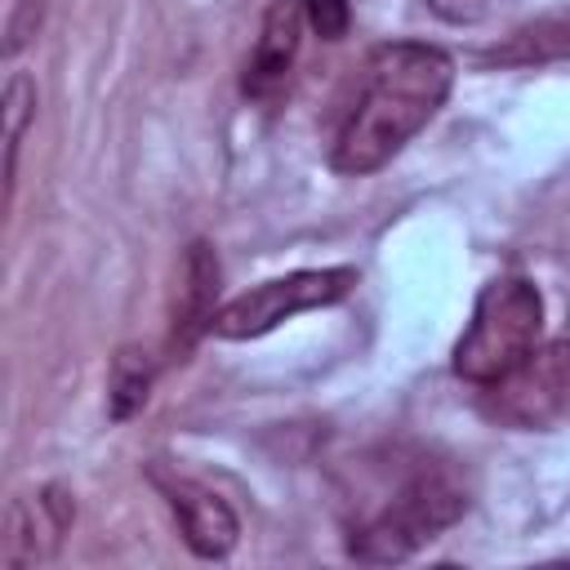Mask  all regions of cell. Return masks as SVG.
<instances>
[{
  "label": "cell",
  "instance_id": "cell-1",
  "mask_svg": "<svg viewBox=\"0 0 570 570\" xmlns=\"http://www.w3.org/2000/svg\"><path fill=\"white\" fill-rule=\"evenodd\" d=\"M454 62L436 45L392 40L379 45L365 62V80L356 102L330 142V165L338 174H374L383 169L450 98Z\"/></svg>",
  "mask_w": 570,
  "mask_h": 570
},
{
  "label": "cell",
  "instance_id": "cell-2",
  "mask_svg": "<svg viewBox=\"0 0 570 570\" xmlns=\"http://www.w3.org/2000/svg\"><path fill=\"white\" fill-rule=\"evenodd\" d=\"M463 512H468V485L459 481V472L450 463H419L365 521L352 525L347 552L370 566L405 561L441 530H450Z\"/></svg>",
  "mask_w": 570,
  "mask_h": 570
},
{
  "label": "cell",
  "instance_id": "cell-3",
  "mask_svg": "<svg viewBox=\"0 0 570 570\" xmlns=\"http://www.w3.org/2000/svg\"><path fill=\"white\" fill-rule=\"evenodd\" d=\"M543 298L525 276H499L476 294L472 321L454 343V374L472 387L494 383L539 347Z\"/></svg>",
  "mask_w": 570,
  "mask_h": 570
},
{
  "label": "cell",
  "instance_id": "cell-4",
  "mask_svg": "<svg viewBox=\"0 0 570 570\" xmlns=\"http://www.w3.org/2000/svg\"><path fill=\"white\" fill-rule=\"evenodd\" d=\"M485 419L517 432H552L570 423V338L539 343L508 374L481 387Z\"/></svg>",
  "mask_w": 570,
  "mask_h": 570
},
{
  "label": "cell",
  "instance_id": "cell-5",
  "mask_svg": "<svg viewBox=\"0 0 570 570\" xmlns=\"http://www.w3.org/2000/svg\"><path fill=\"white\" fill-rule=\"evenodd\" d=\"M356 289V267H307V272H289L276 281H263L245 294H236L232 303H223L209 321V334L218 338H258L267 330H276L281 321L312 312V307H330L338 298H347Z\"/></svg>",
  "mask_w": 570,
  "mask_h": 570
},
{
  "label": "cell",
  "instance_id": "cell-6",
  "mask_svg": "<svg viewBox=\"0 0 570 570\" xmlns=\"http://www.w3.org/2000/svg\"><path fill=\"white\" fill-rule=\"evenodd\" d=\"M303 0H272L267 13H263V31L254 40V53L245 62V76H240V89L245 98L254 102H272L285 80H289V67L298 58V40H303Z\"/></svg>",
  "mask_w": 570,
  "mask_h": 570
},
{
  "label": "cell",
  "instance_id": "cell-7",
  "mask_svg": "<svg viewBox=\"0 0 570 570\" xmlns=\"http://www.w3.org/2000/svg\"><path fill=\"white\" fill-rule=\"evenodd\" d=\"M71 517H76V503L58 485L13 499L9 525H4V566L45 561L62 543V534L71 530Z\"/></svg>",
  "mask_w": 570,
  "mask_h": 570
},
{
  "label": "cell",
  "instance_id": "cell-8",
  "mask_svg": "<svg viewBox=\"0 0 570 570\" xmlns=\"http://www.w3.org/2000/svg\"><path fill=\"white\" fill-rule=\"evenodd\" d=\"M169 503H174L183 539H187V548L196 557H227L236 548L240 521L218 494H209V490H200L191 481H174L169 485Z\"/></svg>",
  "mask_w": 570,
  "mask_h": 570
},
{
  "label": "cell",
  "instance_id": "cell-9",
  "mask_svg": "<svg viewBox=\"0 0 570 570\" xmlns=\"http://www.w3.org/2000/svg\"><path fill=\"white\" fill-rule=\"evenodd\" d=\"M561 58H570V9H552L525 22L481 53V62L490 67H539V62H561Z\"/></svg>",
  "mask_w": 570,
  "mask_h": 570
},
{
  "label": "cell",
  "instance_id": "cell-10",
  "mask_svg": "<svg viewBox=\"0 0 570 570\" xmlns=\"http://www.w3.org/2000/svg\"><path fill=\"white\" fill-rule=\"evenodd\" d=\"M183 303H178V316H174V343H191L200 330H209L214 321V294H218V263L209 254V245H191L187 249V276H183Z\"/></svg>",
  "mask_w": 570,
  "mask_h": 570
},
{
  "label": "cell",
  "instance_id": "cell-11",
  "mask_svg": "<svg viewBox=\"0 0 570 570\" xmlns=\"http://www.w3.org/2000/svg\"><path fill=\"white\" fill-rule=\"evenodd\" d=\"M147 387H151V361L134 347H125L111 365V387H107V405H111V419H129L134 410H142L147 401Z\"/></svg>",
  "mask_w": 570,
  "mask_h": 570
},
{
  "label": "cell",
  "instance_id": "cell-12",
  "mask_svg": "<svg viewBox=\"0 0 570 570\" xmlns=\"http://www.w3.org/2000/svg\"><path fill=\"white\" fill-rule=\"evenodd\" d=\"M36 111V85L31 76H13L9 89H4V187L13 196V169H18V142H22V129Z\"/></svg>",
  "mask_w": 570,
  "mask_h": 570
},
{
  "label": "cell",
  "instance_id": "cell-13",
  "mask_svg": "<svg viewBox=\"0 0 570 570\" xmlns=\"http://www.w3.org/2000/svg\"><path fill=\"white\" fill-rule=\"evenodd\" d=\"M512 4L521 0H428V9L454 27H476V22H490L499 13H508Z\"/></svg>",
  "mask_w": 570,
  "mask_h": 570
},
{
  "label": "cell",
  "instance_id": "cell-14",
  "mask_svg": "<svg viewBox=\"0 0 570 570\" xmlns=\"http://www.w3.org/2000/svg\"><path fill=\"white\" fill-rule=\"evenodd\" d=\"M303 18L321 40H343L347 22H352V4L347 0H303Z\"/></svg>",
  "mask_w": 570,
  "mask_h": 570
}]
</instances>
